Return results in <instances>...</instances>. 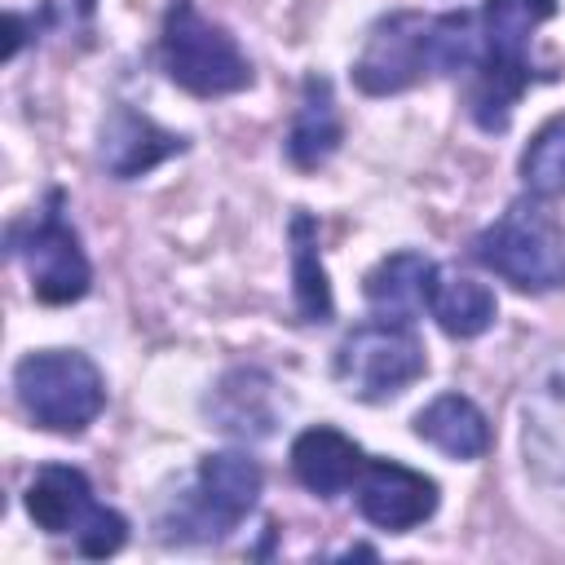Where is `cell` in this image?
Returning <instances> with one entry per match:
<instances>
[{
    "mask_svg": "<svg viewBox=\"0 0 565 565\" xmlns=\"http://www.w3.org/2000/svg\"><path fill=\"white\" fill-rule=\"evenodd\" d=\"M481 53L477 13H388L366 31V44L353 62V84L366 97H388L424 84L428 75H455Z\"/></svg>",
    "mask_w": 565,
    "mask_h": 565,
    "instance_id": "1",
    "label": "cell"
},
{
    "mask_svg": "<svg viewBox=\"0 0 565 565\" xmlns=\"http://www.w3.org/2000/svg\"><path fill=\"white\" fill-rule=\"evenodd\" d=\"M556 13V0H481L477 40L481 53L472 62L468 115L481 132H508L512 106L539 79L530 62L534 31Z\"/></svg>",
    "mask_w": 565,
    "mask_h": 565,
    "instance_id": "2",
    "label": "cell"
},
{
    "mask_svg": "<svg viewBox=\"0 0 565 565\" xmlns=\"http://www.w3.org/2000/svg\"><path fill=\"white\" fill-rule=\"evenodd\" d=\"M472 260L516 291H556L565 287V221L547 207V199H512L472 238Z\"/></svg>",
    "mask_w": 565,
    "mask_h": 565,
    "instance_id": "3",
    "label": "cell"
},
{
    "mask_svg": "<svg viewBox=\"0 0 565 565\" xmlns=\"http://www.w3.org/2000/svg\"><path fill=\"white\" fill-rule=\"evenodd\" d=\"M13 397L35 428L79 437L106 411V375L79 349H35L13 366Z\"/></svg>",
    "mask_w": 565,
    "mask_h": 565,
    "instance_id": "4",
    "label": "cell"
},
{
    "mask_svg": "<svg viewBox=\"0 0 565 565\" xmlns=\"http://www.w3.org/2000/svg\"><path fill=\"white\" fill-rule=\"evenodd\" d=\"M159 66L190 97H230L252 88V62L238 40L199 13L194 0H172L159 22Z\"/></svg>",
    "mask_w": 565,
    "mask_h": 565,
    "instance_id": "5",
    "label": "cell"
},
{
    "mask_svg": "<svg viewBox=\"0 0 565 565\" xmlns=\"http://www.w3.org/2000/svg\"><path fill=\"white\" fill-rule=\"evenodd\" d=\"M265 472L243 450H212L199 459L194 486L159 516L163 543H221L260 503Z\"/></svg>",
    "mask_w": 565,
    "mask_h": 565,
    "instance_id": "6",
    "label": "cell"
},
{
    "mask_svg": "<svg viewBox=\"0 0 565 565\" xmlns=\"http://www.w3.org/2000/svg\"><path fill=\"white\" fill-rule=\"evenodd\" d=\"M26 516L53 539H75L79 556H115L128 543V516L97 503L93 481L71 463H44L22 490Z\"/></svg>",
    "mask_w": 565,
    "mask_h": 565,
    "instance_id": "7",
    "label": "cell"
},
{
    "mask_svg": "<svg viewBox=\"0 0 565 565\" xmlns=\"http://www.w3.org/2000/svg\"><path fill=\"white\" fill-rule=\"evenodd\" d=\"M424 371H428L424 340L411 331V322H397V318H371V322L353 327L335 344V362H331L335 384L349 397L371 402V406L393 402Z\"/></svg>",
    "mask_w": 565,
    "mask_h": 565,
    "instance_id": "8",
    "label": "cell"
},
{
    "mask_svg": "<svg viewBox=\"0 0 565 565\" xmlns=\"http://www.w3.org/2000/svg\"><path fill=\"white\" fill-rule=\"evenodd\" d=\"M9 256L26 269L31 296L40 305H75L93 287V265L62 212V190H53L35 216L9 225Z\"/></svg>",
    "mask_w": 565,
    "mask_h": 565,
    "instance_id": "9",
    "label": "cell"
},
{
    "mask_svg": "<svg viewBox=\"0 0 565 565\" xmlns=\"http://www.w3.org/2000/svg\"><path fill=\"white\" fill-rule=\"evenodd\" d=\"M353 499L371 525H380L388 534H406L437 512L441 490L433 477H424L397 459H366L353 481Z\"/></svg>",
    "mask_w": 565,
    "mask_h": 565,
    "instance_id": "10",
    "label": "cell"
},
{
    "mask_svg": "<svg viewBox=\"0 0 565 565\" xmlns=\"http://www.w3.org/2000/svg\"><path fill=\"white\" fill-rule=\"evenodd\" d=\"M181 150H185L181 132L154 124L146 110H137L128 102L110 106V115L102 119V132H97V163L115 181H137V177L154 172L159 163H168Z\"/></svg>",
    "mask_w": 565,
    "mask_h": 565,
    "instance_id": "11",
    "label": "cell"
},
{
    "mask_svg": "<svg viewBox=\"0 0 565 565\" xmlns=\"http://www.w3.org/2000/svg\"><path fill=\"white\" fill-rule=\"evenodd\" d=\"M203 411L221 433L238 441H260L278 428V384L256 366H234L216 380Z\"/></svg>",
    "mask_w": 565,
    "mask_h": 565,
    "instance_id": "12",
    "label": "cell"
},
{
    "mask_svg": "<svg viewBox=\"0 0 565 565\" xmlns=\"http://www.w3.org/2000/svg\"><path fill=\"white\" fill-rule=\"evenodd\" d=\"M521 450L525 468L547 481L565 486V366L543 375L521 402Z\"/></svg>",
    "mask_w": 565,
    "mask_h": 565,
    "instance_id": "13",
    "label": "cell"
},
{
    "mask_svg": "<svg viewBox=\"0 0 565 565\" xmlns=\"http://www.w3.org/2000/svg\"><path fill=\"white\" fill-rule=\"evenodd\" d=\"M362 463H366L362 446L331 424H313V428L296 433V441H291V477L318 499L344 494L358 481Z\"/></svg>",
    "mask_w": 565,
    "mask_h": 565,
    "instance_id": "14",
    "label": "cell"
},
{
    "mask_svg": "<svg viewBox=\"0 0 565 565\" xmlns=\"http://www.w3.org/2000/svg\"><path fill=\"white\" fill-rule=\"evenodd\" d=\"M340 141H344V124H340L331 79L313 71L300 84V106H296V119L287 128V159L300 172H313L340 150Z\"/></svg>",
    "mask_w": 565,
    "mask_h": 565,
    "instance_id": "15",
    "label": "cell"
},
{
    "mask_svg": "<svg viewBox=\"0 0 565 565\" xmlns=\"http://www.w3.org/2000/svg\"><path fill=\"white\" fill-rule=\"evenodd\" d=\"M411 428H415L419 441H428L433 450H441V455H450V459H463V463L481 459V455L490 450V441H494L486 411H481L472 397H463V393H441V397H433V402L415 415Z\"/></svg>",
    "mask_w": 565,
    "mask_h": 565,
    "instance_id": "16",
    "label": "cell"
},
{
    "mask_svg": "<svg viewBox=\"0 0 565 565\" xmlns=\"http://www.w3.org/2000/svg\"><path fill=\"white\" fill-rule=\"evenodd\" d=\"M424 309L433 313V322L450 340H477L499 318L494 291L486 282H477L472 274H459V269H446V265L433 269V278H428V305Z\"/></svg>",
    "mask_w": 565,
    "mask_h": 565,
    "instance_id": "17",
    "label": "cell"
},
{
    "mask_svg": "<svg viewBox=\"0 0 565 565\" xmlns=\"http://www.w3.org/2000/svg\"><path fill=\"white\" fill-rule=\"evenodd\" d=\"M433 260L424 252H393L384 256L366 278H362V291H366V305L380 313V318H397V322H411L415 313H424L428 305V278H433Z\"/></svg>",
    "mask_w": 565,
    "mask_h": 565,
    "instance_id": "18",
    "label": "cell"
},
{
    "mask_svg": "<svg viewBox=\"0 0 565 565\" xmlns=\"http://www.w3.org/2000/svg\"><path fill=\"white\" fill-rule=\"evenodd\" d=\"M287 243H291V300H296V318L300 322H331L335 300H331V282H327V269H322V252H318V221L305 207L291 212Z\"/></svg>",
    "mask_w": 565,
    "mask_h": 565,
    "instance_id": "19",
    "label": "cell"
},
{
    "mask_svg": "<svg viewBox=\"0 0 565 565\" xmlns=\"http://www.w3.org/2000/svg\"><path fill=\"white\" fill-rule=\"evenodd\" d=\"M521 181L534 199H565V115L547 119L521 150Z\"/></svg>",
    "mask_w": 565,
    "mask_h": 565,
    "instance_id": "20",
    "label": "cell"
},
{
    "mask_svg": "<svg viewBox=\"0 0 565 565\" xmlns=\"http://www.w3.org/2000/svg\"><path fill=\"white\" fill-rule=\"evenodd\" d=\"M93 4H97V0H79V9H84V13H93Z\"/></svg>",
    "mask_w": 565,
    "mask_h": 565,
    "instance_id": "21",
    "label": "cell"
}]
</instances>
